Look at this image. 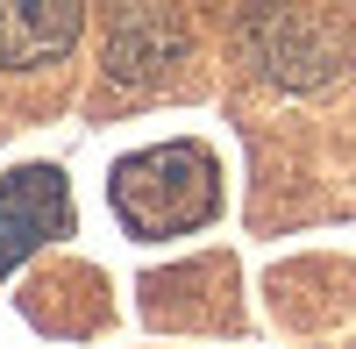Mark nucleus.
Instances as JSON below:
<instances>
[{"label": "nucleus", "mask_w": 356, "mask_h": 349, "mask_svg": "<svg viewBox=\"0 0 356 349\" xmlns=\"http://www.w3.org/2000/svg\"><path fill=\"white\" fill-rule=\"evenodd\" d=\"M72 228V193L50 164H29L0 179V278H8L29 250H43L50 236Z\"/></svg>", "instance_id": "20e7f679"}, {"label": "nucleus", "mask_w": 356, "mask_h": 349, "mask_svg": "<svg viewBox=\"0 0 356 349\" xmlns=\"http://www.w3.org/2000/svg\"><path fill=\"white\" fill-rule=\"evenodd\" d=\"M193 22L178 0H107V79L114 86H157L186 65Z\"/></svg>", "instance_id": "f03ea898"}, {"label": "nucleus", "mask_w": 356, "mask_h": 349, "mask_svg": "<svg viewBox=\"0 0 356 349\" xmlns=\"http://www.w3.org/2000/svg\"><path fill=\"white\" fill-rule=\"evenodd\" d=\"M214 8H264V0H214Z\"/></svg>", "instance_id": "423d86ee"}, {"label": "nucleus", "mask_w": 356, "mask_h": 349, "mask_svg": "<svg viewBox=\"0 0 356 349\" xmlns=\"http://www.w3.org/2000/svg\"><path fill=\"white\" fill-rule=\"evenodd\" d=\"M79 22H86V0H0V65L29 72L65 57L79 43Z\"/></svg>", "instance_id": "39448f33"}, {"label": "nucleus", "mask_w": 356, "mask_h": 349, "mask_svg": "<svg viewBox=\"0 0 356 349\" xmlns=\"http://www.w3.org/2000/svg\"><path fill=\"white\" fill-rule=\"evenodd\" d=\"M107 193H114V214L143 243H164V236H193L214 214L221 179H214V157L200 143H157V150H136L114 164Z\"/></svg>", "instance_id": "f257e3e1"}, {"label": "nucleus", "mask_w": 356, "mask_h": 349, "mask_svg": "<svg viewBox=\"0 0 356 349\" xmlns=\"http://www.w3.org/2000/svg\"><path fill=\"white\" fill-rule=\"evenodd\" d=\"M250 50H257V65L278 86H328L342 72V57H349L342 36H335V22H321L314 8H292V0H264L257 8Z\"/></svg>", "instance_id": "7ed1b4c3"}]
</instances>
